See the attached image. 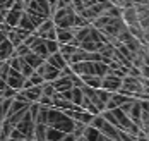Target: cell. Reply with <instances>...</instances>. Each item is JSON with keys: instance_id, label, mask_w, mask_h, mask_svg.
<instances>
[{"instance_id": "obj_1", "label": "cell", "mask_w": 149, "mask_h": 141, "mask_svg": "<svg viewBox=\"0 0 149 141\" xmlns=\"http://www.w3.org/2000/svg\"><path fill=\"white\" fill-rule=\"evenodd\" d=\"M46 126L50 127H55L62 133H72V127H74V121L62 110L55 109V107H50L48 109V119H46Z\"/></svg>"}, {"instance_id": "obj_2", "label": "cell", "mask_w": 149, "mask_h": 141, "mask_svg": "<svg viewBox=\"0 0 149 141\" xmlns=\"http://www.w3.org/2000/svg\"><path fill=\"white\" fill-rule=\"evenodd\" d=\"M75 17L77 14L74 12V9L70 5L63 7V9H57L53 14H52V21L55 24V28H67V29H72L75 28Z\"/></svg>"}, {"instance_id": "obj_3", "label": "cell", "mask_w": 149, "mask_h": 141, "mask_svg": "<svg viewBox=\"0 0 149 141\" xmlns=\"http://www.w3.org/2000/svg\"><path fill=\"white\" fill-rule=\"evenodd\" d=\"M24 12L28 14H33V16H38L41 19H50L52 17V9L48 5L46 0H29Z\"/></svg>"}, {"instance_id": "obj_4", "label": "cell", "mask_w": 149, "mask_h": 141, "mask_svg": "<svg viewBox=\"0 0 149 141\" xmlns=\"http://www.w3.org/2000/svg\"><path fill=\"white\" fill-rule=\"evenodd\" d=\"M142 83L141 78H130V76H125L122 78V86H120L118 93L127 95V96H135L139 91H142Z\"/></svg>"}, {"instance_id": "obj_5", "label": "cell", "mask_w": 149, "mask_h": 141, "mask_svg": "<svg viewBox=\"0 0 149 141\" xmlns=\"http://www.w3.org/2000/svg\"><path fill=\"white\" fill-rule=\"evenodd\" d=\"M14 129H17L19 133H22L24 134V138L26 140L33 141V131H34V121H33V117L29 115V112L26 110V114L22 115V119L15 124Z\"/></svg>"}, {"instance_id": "obj_6", "label": "cell", "mask_w": 149, "mask_h": 141, "mask_svg": "<svg viewBox=\"0 0 149 141\" xmlns=\"http://www.w3.org/2000/svg\"><path fill=\"white\" fill-rule=\"evenodd\" d=\"M45 19H41V17L38 16H33V14H28V12H22V16L19 19V28H22V29H26V31L29 33H34L36 31V28L43 22Z\"/></svg>"}, {"instance_id": "obj_7", "label": "cell", "mask_w": 149, "mask_h": 141, "mask_svg": "<svg viewBox=\"0 0 149 141\" xmlns=\"http://www.w3.org/2000/svg\"><path fill=\"white\" fill-rule=\"evenodd\" d=\"M36 72L43 76V81H45V83H52V81H55L57 78H60V71L58 69H55L53 65H50L46 60L36 69Z\"/></svg>"}, {"instance_id": "obj_8", "label": "cell", "mask_w": 149, "mask_h": 141, "mask_svg": "<svg viewBox=\"0 0 149 141\" xmlns=\"http://www.w3.org/2000/svg\"><path fill=\"white\" fill-rule=\"evenodd\" d=\"M120 86H122V78H117L110 72L101 78V90H106L110 93H117L120 90Z\"/></svg>"}, {"instance_id": "obj_9", "label": "cell", "mask_w": 149, "mask_h": 141, "mask_svg": "<svg viewBox=\"0 0 149 141\" xmlns=\"http://www.w3.org/2000/svg\"><path fill=\"white\" fill-rule=\"evenodd\" d=\"M24 79L26 78H24L21 72L10 69V71H9V76H7V79H5V83H7L9 88H12V90H15V91H21V90H22V84H24Z\"/></svg>"}, {"instance_id": "obj_10", "label": "cell", "mask_w": 149, "mask_h": 141, "mask_svg": "<svg viewBox=\"0 0 149 141\" xmlns=\"http://www.w3.org/2000/svg\"><path fill=\"white\" fill-rule=\"evenodd\" d=\"M137 9V24L141 26L142 31H149V9L144 5H135Z\"/></svg>"}, {"instance_id": "obj_11", "label": "cell", "mask_w": 149, "mask_h": 141, "mask_svg": "<svg viewBox=\"0 0 149 141\" xmlns=\"http://www.w3.org/2000/svg\"><path fill=\"white\" fill-rule=\"evenodd\" d=\"M122 21L125 22V26H135L137 24V9H135V5L122 9Z\"/></svg>"}, {"instance_id": "obj_12", "label": "cell", "mask_w": 149, "mask_h": 141, "mask_svg": "<svg viewBox=\"0 0 149 141\" xmlns=\"http://www.w3.org/2000/svg\"><path fill=\"white\" fill-rule=\"evenodd\" d=\"M129 96L127 95H122V93H111L110 95V98H108V102H106V105H104V110H113V109H118L120 105L127 100Z\"/></svg>"}, {"instance_id": "obj_13", "label": "cell", "mask_w": 149, "mask_h": 141, "mask_svg": "<svg viewBox=\"0 0 149 141\" xmlns=\"http://www.w3.org/2000/svg\"><path fill=\"white\" fill-rule=\"evenodd\" d=\"M52 84H53V88H55L57 93H62V91H67V90L72 88V78L60 76V78H57L55 81H52Z\"/></svg>"}, {"instance_id": "obj_14", "label": "cell", "mask_w": 149, "mask_h": 141, "mask_svg": "<svg viewBox=\"0 0 149 141\" xmlns=\"http://www.w3.org/2000/svg\"><path fill=\"white\" fill-rule=\"evenodd\" d=\"M21 93L26 96V100L29 103H36L40 100V96L43 95V91H41V86H31L28 90H21Z\"/></svg>"}, {"instance_id": "obj_15", "label": "cell", "mask_w": 149, "mask_h": 141, "mask_svg": "<svg viewBox=\"0 0 149 141\" xmlns=\"http://www.w3.org/2000/svg\"><path fill=\"white\" fill-rule=\"evenodd\" d=\"M31 52H34L36 55H40L43 60H46V59H48V55H50V53H48V50H46V47H45V40H43V38H40V36H38V38H36V41L31 45Z\"/></svg>"}, {"instance_id": "obj_16", "label": "cell", "mask_w": 149, "mask_h": 141, "mask_svg": "<svg viewBox=\"0 0 149 141\" xmlns=\"http://www.w3.org/2000/svg\"><path fill=\"white\" fill-rule=\"evenodd\" d=\"M24 11H17V9H9L7 14H5V24L10 26V28H15L19 24V19L22 16Z\"/></svg>"}, {"instance_id": "obj_17", "label": "cell", "mask_w": 149, "mask_h": 141, "mask_svg": "<svg viewBox=\"0 0 149 141\" xmlns=\"http://www.w3.org/2000/svg\"><path fill=\"white\" fill-rule=\"evenodd\" d=\"M72 38H74V31H72V29H67V28H57V41H58V45L70 43Z\"/></svg>"}, {"instance_id": "obj_18", "label": "cell", "mask_w": 149, "mask_h": 141, "mask_svg": "<svg viewBox=\"0 0 149 141\" xmlns=\"http://www.w3.org/2000/svg\"><path fill=\"white\" fill-rule=\"evenodd\" d=\"M46 62L50 64V65H53L55 69H58L62 71L65 65H69V64L65 62V59L60 55V52H55V53H52V55H48V59H46Z\"/></svg>"}, {"instance_id": "obj_19", "label": "cell", "mask_w": 149, "mask_h": 141, "mask_svg": "<svg viewBox=\"0 0 149 141\" xmlns=\"http://www.w3.org/2000/svg\"><path fill=\"white\" fill-rule=\"evenodd\" d=\"M127 117L134 122L135 126H139L141 127V102L135 98L134 105H132V109L129 110V114H127Z\"/></svg>"}, {"instance_id": "obj_20", "label": "cell", "mask_w": 149, "mask_h": 141, "mask_svg": "<svg viewBox=\"0 0 149 141\" xmlns=\"http://www.w3.org/2000/svg\"><path fill=\"white\" fill-rule=\"evenodd\" d=\"M12 53H14V47H12V43L5 38V40L0 43V60H9V59L12 57Z\"/></svg>"}, {"instance_id": "obj_21", "label": "cell", "mask_w": 149, "mask_h": 141, "mask_svg": "<svg viewBox=\"0 0 149 141\" xmlns=\"http://www.w3.org/2000/svg\"><path fill=\"white\" fill-rule=\"evenodd\" d=\"M22 59H24V62L28 64L31 69H34V71H36V69H38V67H40L41 64L45 62V60H43V59H41L40 55H36L34 52H29V53H26V55H24Z\"/></svg>"}, {"instance_id": "obj_22", "label": "cell", "mask_w": 149, "mask_h": 141, "mask_svg": "<svg viewBox=\"0 0 149 141\" xmlns=\"http://www.w3.org/2000/svg\"><path fill=\"white\" fill-rule=\"evenodd\" d=\"M53 28H55V24H53V21H52V17H50V19H45V21H43V22L36 28V31H34V33H36V36L45 38L46 33H50Z\"/></svg>"}, {"instance_id": "obj_23", "label": "cell", "mask_w": 149, "mask_h": 141, "mask_svg": "<svg viewBox=\"0 0 149 141\" xmlns=\"http://www.w3.org/2000/svg\"><path fill=\"white\" fill-rule=\"evenodd\" d=\"M79 47H74L72 43H65V45H58V52H60V55L65 59V62L69 64V60H70V57L74 55V52L77 50Z\"/></svg>"}, {"instance_id": "obj_24", "label": "cell", "mask_w": 149, "mask_h": 141, "mask_svg": "<svg viewBox=\"0 0 149 141\" xmlns=\"http://www.w3.org/2000/svg\"><path fill=\"white\" fill-rule=\"evenodd\" d=\"M46 134V124H40L34 122V131H33V141H46L45 140Z\"/></svg>"}, {"instance_id": "obj_25", "label": "cell", "mask_w": 149, "mask_h": 141, "mask_svg": "<svg viewBox=\"0 0 149 141\" xmlns=\"http://www.w3.org/2000/svg\"><path fill=\"white\" fill-rule=\"evenodd\" d=\"M63 134H67V133H62V131L55 129V127H50V126H46L45 140H46V141H60L62 138H63Z\"/></svg>"}, {"instance_id": "obj_26", "label": "cell", "mask_w": 149, "mask_h": 141, "mask_svg": "<svg viewBox=\"0 0 149 141\" xmlns=\"http://www.w3.org/2000/svg\"><path fill=\"white\" fill-rule=\"evenodd\" d=\"M84 140L86 141H98L101 138V133L96 129V127H93V126H86V129H84Z\"/></svg>"}, {"instance_id": "obj_27", "label": "cell", "mask_w": 149, "mask_h": 141, "mask_svg": "<svg viewBox=\"0 0 149 141\" xmlns=\"http://www.w3.org/2000/svg\"><path fill=\"white\" fill-rule=\"evenodd\" d=\"M79 78L82 79V83L86 86H89V88H94V90L101 88V78L100 76H79Z\"/></svg>"}, {"instance_id": "obj_28", "label": "cell", "mask_w": 149, "mask_h": 141, "mask_svg": "<svg viewBox=\"0 0 149 141\" xmlns=\"http://www.w3.org/2000/svg\"><path fill=\"white\" fill-rule=\"evenodd\" d=\"M82 98H84L82 90H81V88H77V86H72V90H70V102H72L74 105H79V107H81Z\"/></svg>"}, {"instance_id": "obj_29", "label": "cell", "mask_w": 149, "mask_h": 141, "mask_svg": "<svg viewBox=\"0 0 149 141\" xmlns=\"http://www.w3.org/2000/svg\"><path fill=\"white\" fill-rule=\"evenodd\" d=\"M81 109L86 110V112H89V114H93V115H96V114H101L100 110L94 107V103L91 102L88 96H84V98H82V102H81Z\"/></svg>"}, {"instance_id": "obj_30", "label": "cell", "mask_w": 149, "mask_h": 141, "mask_svg": "<svg viewBox=\"0 0 149 141\" xmlns=\"http://www.w3.org/2000/svg\"><path fill=\"white\" fill-rule=\"evenodd\" d=\"M48 109H50V107H43V105H40V110H38V115H36L34 122L46 124V119H48Z\"/></svg>"}, {"instance_id": "obj_31", "label": "cell", "mask_w": 149, "mask_h": 141, "mask_svg": "<svg viewBox=\"0 0 149 141\" xmlns=\"http://www.w3.org/2000/svg\"><path fill=\"white\" fill-rule=\"evenodd\" d=\"M41 91H43L45 96H50V98H53V95L57 93L52 83H43V84H41Z\"/></svg>"}, {"instance_id": "obj_32", "label": "cell", "mask_w": 149, "mask_h": 141, "mask_svg": "<svg viewBox=\"0 0 149 141\" xmlns=\"http://www.w3.org/2000/svg\"><path fill=\"white\" fill-rule=\"evenodd\" d=\"M84 129H86V126L82 124V122H77V121H74V127H72V134H74L75 138H81V136L84 134Z\"/></svg>"}, {"instance_id": "obj_33", "label": "cell", "mask_w": 149, "mask_h": 141, "mask_svg": "<svg viewBox=\"0 0 149 141\" xmlns=\"http://www.w3.org/2000/svg\"><path fill=\"white\" fill-rule=\"evenodd\" d=\"M45 47L48 50V53L52 55V53L58 52V41L57 40H45Z\"/></svg>"}, {"instance_id": "obj_34", "label": "cell", "mask_w": 149, "mask_h": 141, "mask_svg": "<svg viewBox=\"0 0 149 141\" xmlns=\"http://www.w3.org/2000/svg\"><path fill=\"white\" fill-rule=\"evenodd\" d=\"M28 79L31 81V84H33V86H41V84L45 83V81H43V76H41V74H38L36 71H33V74H31Z\"/></svg>"}, {"instance_id": "obj_35", "label": "cell", "mask_w": 149, "mask_h": 141, "mask_svg": "<svg viewBox=\"0 0 149 141\" xmlns=\"http://www.w3.org/2000/svg\"><path fill=\"white\" fill-rule=\"evenodd\" d=\"M29 52H31L29 47H26L24 43H21L19 47L14 48V53H12V55H15V57H24V55H26V53H29Z\"/></svg>"}, {"instance_id": "obj_36", "label": "cell", "mask_w": 149, "mask_h": 141, "mask_svg": "<svg viewBox=\"0 0 149 141\" xmlns=\"http://www.w3.org/2000/svg\"><path fill=\"white\" fill-rule=\"evenodd\" d=\"M9 71H10V65H9V62L5 60V62L2 64V67H0V78L3 79H7V76H9Z\"/></svg>"}, {"instance_id": "obj_37", "label": "cell", "mask_w": 149, "mask_h": 141, "mask_svg": "<svg viewBox=\"0 0 149 141\" xmlns=\"http://www.w3.org/2000/svg\"><path fill=\"white\" fill-rule=\"evenodd\" d=\"M15 93H17V91H15V90H12V88H9V86H7L5 90H2V91H0L2 98H14Z\"/></svg>"}, {"instance_id": "obj_38", "label": "cell", "mask_w": 149, "mask_h": 141, "mask_svg": "<svg viewBox=\"0 0 149 141\" xmlns=\"http://www.w3.org/2000/svg\"><path fill=\"white\" fill-rule=\"evenodd\" d=\"M15 4V0H0V9L2 11H9V9H12Z\"/></svg>"}, {"instance_id": "obj_39", "label": "cell", "mask_w": 149, "mask_h": 141, "mask_svg": "<svg viewBox=\"0 0 149 141\" xmlns=\"http://www.w3.org/2000/svg\"><path fill=\"white\" fill-rule=\"evenodd\" d=\"M141 78L149 81V65H142L141 67Z\"/></svg>"}, {"instance_id": "obj_40", "label": "cell", "mask_w": 149, "mask_h": 141, "mask_svg": "<svg viewBox=\"0 0 149 141\" xmlns=\"http://www.w3.org/2000/svg\"><path fill=\"white\" fill-rule=\"evenodd\" d=\"M82 2V5H84V9L86 7H91V5H94V4H100V2H103V0H81Z\"/></svg>"}, {"instance_id": "obj_41", "label": "cell", "mask_w": 149, "mask_h": 141, "mask_svg": "<svg viewBox=\"0 0 149 141\" xmlns=\"http://www.w3.org/2000/svg\"><path fill=\"white\" fill-rule=\"evenodd\" d=\"M60 141H75V136L72 134V133H67V134H63V138Z\"/></svg>"}, {"instance_id": "obj_42", "label": "cell", "mask_w": 149, "mask_h": 141, "mask_svg": "<svg viewBox=\"0 0 149 141\" xmlns=\"http://www.w3.org/2000/svg\"><path fill=\"white\" fill-rule=\"evenodd\" d=\"M48 2V5H50V9H52V14L55 12V9H57V2L58 0H46Z\"/></svg>"}, {"instance_id": "obj_43", "label": "cell", "mask_w": 149, "mask_h": 141, "mask_svg": "<svg viewBox=\"0 0 149 141\" xmlns=\"http://www.w3.org/2000/svg\"><path fill=\"white\" fill-rule=\"evenodd\" d=\"M5 14H7V11H2V9H0V24L5 22Z\"/></svg>"}, {"instance_id": "obj_44", "label": "cell", "mask_w": 149, "mask_h": 141, "mask_svg": "<svg viewBox=\"0 0 149 141\" xmlns=\"http://www.w3.org/2000/svg\"><path fill=\"white\" fill-rule=\"evenodd\" d=\"M5 38H7V34H5L3 31H0V43H2V41H3Z\"/></svg>"}, {"instance_id": "obj_45", "label": "cell", "mask_w": 149, "mask_h": 141, "mask_svg": "<svg viewBox=\"0 0 149 141\" xmlns=\"http://www.w3.org/2000/svg\"><path fill=\"white\" fill-rule=\"evenodd\" d=\"M9 141H29V140H12V138H9Z\"/></svg>"}, {"instance_id": "obj_46", "label": "cell", "mask_w": 149, "mask_h": 141, "mask_svg": "<svg viewBox=\"0 0 149 141\" xmlns=\"http://www.w3.org/2000/svg\"><path fill=\"white\" fill-rule=\"evenodd\" d=\"M144 50L148 52V55H149V43H148V45H146V47H144Z\"/></svg>"}, {"instance_id": "obj_47", "label": "cell", "mask_w": 149, "mask_h": 141, "mask_svg": "<svg viewBox=\"0 0 149 141\" xmlns=\"http://www.w3.org/2000/svg\"><path fill=\"white\" fill-rule=\"evenodd\" d=\"M2 121H3V119H2V117H0V124H2Z\"/></svg>"}, {"instance_id": "obj_48", "label": "cell", "mask_w": 149, "mask_h": 141, "mask_svg": "<svg viewBox=\"0 0 149 141\" xmlns=\"http://www.w3.org/2000/svg\"><path fill=\"white\" fill-rule=\"evenodd\" d=\"M5 141H9V140H5Z\"/></svg>"}]
</instances>
